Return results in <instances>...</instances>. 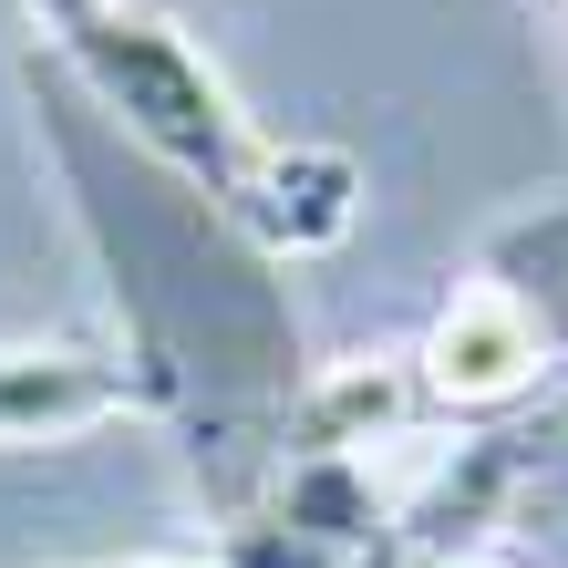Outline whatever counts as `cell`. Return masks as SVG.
Returning <instances> with one entry per match:
<instances>
[{"label":"cell","mask_w":568,"mask_h":568,"mask_svg":"<svg viewBox=\"0 0 568 568\" xmlns=\"http://www.w3.org/2000/svg\"><path fill=\"white\" fill-rule=\"evenodd\" d=\"M124 414H165V373L135 342L62 331V342H11L0 352V445H73Z\"/></svg>","instance_id":"cell-3"},{"label":"cell","mask_w":568,"mask_h":568,"mask_svg":"<svg viewBox=\"0 0 568 568\" xmlns=\"http://www.w3.org/2000/svg\"><path fill=\"white\" fill-rule=\"evenodd\" d=\"M104 568H227V558H104Z\"/></svg>","instance_id":"cell-4"},{"label":"cell","mask_w":568,"mask_h":568,"mask_svg":"<svg viewBox=\"0 0 568 568\" xmlns=\"http://www.w3.org/2000/svg\"><path fill=\"white\" fill-rule=\"evenodd\" d=\"M21 21L42 31V52L114 114V135L145 145L165 176H176L196 207H217L258 258H311V248L352 239L362 176L331 145L270 135L165 11H145V0H21Z\"/></svg>","instance_id":"cell-1"},{"label":"cell","mask_w":568,"mask_h":568,"mask_svg":"<svg viewBox=\"0 0 568 568\" xmlns=\"http://www.w3.org/2000/svg\"><path fill=\"white\" fill-rule=\"evenodd\" d=\"M538 383H548V321L507 280H465L414 352L424 414H455V424H507L538 404Z\"/></svg>","instance_id":"cell-2"},{"label":"cell","mask_w":568,"mask_h":568,"mask_svg":"<svg viewBox=\"0 0 568 568\" xmlns=\"http://www.w3.org/2000/svg\"><path fill=\"white\" fill-rule=\"evenodd\" d=\"M434 568H507L496 548H455V558H434Z\"/></svg>","instance_id":"cell-5"}]
</instances>
